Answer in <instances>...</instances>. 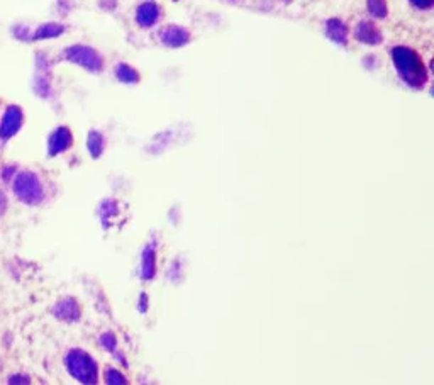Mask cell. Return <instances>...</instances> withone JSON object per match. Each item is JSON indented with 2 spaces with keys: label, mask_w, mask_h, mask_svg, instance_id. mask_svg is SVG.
<instances>
[{
  "label": "cell",
  "mask_w": 434,
  "mask_h": 385,
  "mask_svg": "<svg viewBox=\"0 0 434 385\" xmlns=\"http://www.w3.org/2000/svg\"><path fill=\"white\" fill-rule=\"evenodd\" d=\"M392 60L396 63L397 72L401 73V77L404 78L406 83L418 88L424 87V83L428 80V73L418 53L409 50V48L398 46L392 50Z\"/></svg>",
  "instance_id": "1"
},
{
  "label": "cell",
  "mask_w": 434,
  "mask_h": 385,
  "mask_svg": "<svg viewBox=\"0 0 434 385\" xmlns=\"http://www.w3.org/2000/svg\"><path fill=\"white\" fill-rule=\"evenodd\" d=\"M66 369L78 382L94 384L97 380V365L85 352L73 349L66 355Z\"/></svg>",
  "instance_id": "2"
},
{
  "label": "cell",
  "mask_w": 434,
  "mask_h": 385,
  "mask_svg": "<svg viewBox=\"0 0 434 385\" xmlns=\"http://www.w3.org/2000/svg\"><path fill=\"white\" fill-rule=\"evenodd\" d=\"M14 192L17 199H21L26 204H38L43 199V185L34 174L24 172L16 176Z\"/></svg>",
  "instance_id": "3"
},
{
  "label": "cell",
  "mask_w": 434,
  "mask_h": 385,
  "mask_svg": "<svg viewBox=\"0 0 434 385\" xmlns=\"http://www.w3.org/2000/svg\"><path fill=\"white\" fill-rule=\"evenodd\" d=\"M66 58L73 63H77L83 68L90 70V72H99L102 68V60L100 56L97 55V51L92 50L88 46H72L66 50Z\"/></svg>",
  "instance_id": "4"
},
{
  "label": "cell",
  "mask_w": 434,
  "mask_h": 385,
  "mask_svg": "<svg viewBox=\"0 0 434 385\" xmlns=\"http://www.w3.org/2000/svg\"><path fill=\"white\" fill-rule=\"evenodd\" d=\"M22 126V112L19 107H9L4 114L2 124H0V138L9 139L19 131Z\"/></svg>",
  "instance_id": "5"
},
{
  "label": "cell",
  "mask_w": 434,
  "mask_h": 385,
  "mask_svg": "<svg viewBox=\"0 0 434 385\" xmlns=\"http://www.w3.org/2000/svg\"><path fill=\"white\" fill-rule=\"evenodd\" d=\"M159 38H162V41L165 43L166 46L179 48L189 43L190 34L184 28H180V26H168V28L162 31Z\"/></svg>",
  "instance_id": "6"
},
{
  "label": "cell",
  "mask_w": 434,
  "mask_h": 385,
  "mask_svg": "<svg viewBox=\"0 0 434 385\" xmlns=\"http://www.w3.org/2000/svg\"><path fill=\"white\" fill-rule=\"evenodd\" d=\"M70 144H72V132H70V130H66V127H58L50 138V153H63L65 149L70 148Z\"/></svg>",
  "instance_id": "7"
},
{
  "label": "cell",
  "mask_w": 434,
  "mask_h": 385,
  "mask_svg": "<svg viewBox=\"0 0 434 385\" xmlns=\"http://www.w3.org/2000/svg\"><path fill=\"white\" fill-rule=\"evenodd\" d=\"M159 17V9L154 2H144L138 7V12H136V19L143 28H149L153 26L154 22L158 21Z\"/></svg>",
  "instance_id": "8"
},
{
  "label": "cell",
  "mask_w": 434,
  "mask_h": 385,
  "mask_svg": "<svg viewBox=\"0 0 434 385\" xmlns=\"http://www.w3.org/2000/svg\"><path fill=\"white\" fill-rule=\"evenodd\" d=\"M356 38L360 39L361 43L366 44H379L382 41V33H380L379 28L371 22H361L356 29Z\"/></svg>",
  "instance_id": "9"
},
{
  "label": "cell",
  "mask_w": 434,
  "mask_h": 385,
  "mask_svg": "<svg viewBox=\"0 0 434 385\" xmlns=\"http://www.w3.org/2000/svg\"><path fill=\"white\" fill-rule=\"evenodd\" d=\"M326 33H327V36H329V38L333 39V41H336V43H341V44L346 43L348 29H346V26H344L343 22H341L339 19H331V21H327V24H326Z\"/></svg>",
  "instance_id": "10"
},
{
  "label": "cell",
  "mask_w": 434,
  "mask_h": 385,
  "mask_svg": "<svg viewBox=\"0 0 434 385\" xmlns=\"http://www.w3.org/2000/svg\"><path fill=\"white\" fill-rule=\"evenodd\" d=\"M55 314L60 320L65 321H73L78 317V305L73 300H63L55 307Z\"/></svg>",
  "instance_id": "11"
},
{
  "label": "cell",
  "mask_w": 434,
  "mask_h": 385,
  "mask_svg": "<svg viewBox=\"0 0 434 385\" xmlns=\"http://www.w3.org/2000/svg\"><path fill=\"white\" fill-rule=\"evenodd\" d=\"M116 75L119 80L124 83H136L139 80V73L134 68H131L129 65H119Z\"/></svg>",
  "instance_id": "12"
},
{
  "label": "cell",
  "mask_w": 434,
  "mask_h": 385,
  "mask_svg": "<svg viewBox=\"0 0 434 385\" xmlns=\"http://www.w3.org/2000/svg\"><path fill=\"white\" fill-rule=\"evenodd\" d=\"M102 148H104V138L100 136V132H90V136H88V149H90L92 157H99Z\"/></svg>",
  "instance_id": "13"
},
{
  "label": "cell",
  "mask_w": 434,
  "mask_h": 385,
  "mask_svg": "<svg viewBox=\"0 0 434 385\" xmlns=\"http://www.w3.org/2000/svg\"><path fill=\"white\" fill-rule=\"evenodd\" d=\"M63 33V28L58 24H46L43 26V28H39V31L36 33L38 39H44V38H53V36H58V34Z\"/></svg>",
  "instance_id": "14"
},
{
  "label": "cell",
  "mask_w": 434,
  "mask_h": 385,
  "mask_svg": "<svg viewBox=\"0 0 434 385\" xmlns=\"http://www.w3.org/2000/svg\"><path fill=\"white\" fill-rule=\"evenodd\" d=\"M369 11L375 17H385L387 16V4H385V0H369Z\"/></svg>",
  "instance_id": "15"
},
{
  "label": "cell",
  "mask_w": 434,
  "mask_h": 385,
  "mask_svg": "<svg viewBox=\"0 0 434 385\" xmlns=\"http://www.w3.org/2000/svg\"><path fill=\"white\" fill-rule=\"evenodd\" d=\"M105 377H107V382L109 384H122L124 382V377L116 370H107Z\"/></svg>",
  "instance_id": "16"
},
{
  "label": "cell",
  "mask_w": 434,
  "mask_h": 385,
  "mask_svg": "<svg viewBox=\"0 0 434 385\" xmlns=\"http://www.w3.org/2000/svg\"><path fill=\"white\" fill-rule=\"evenodd\" d=\"M418 9H429L433 6V0H411Z\"/></svg>",
  "instance_id": "17"
},
{
  "label": "cell",
  "mask_w": 434,
  "mask_h": 385,
  "mask_svg": "<svg viewBox=\"0 0 434 385\" xmlns=\"http://www.w3.org/2000/svg\"><path fill=\"white\" fill-rule=\"evenodd\" d=\"M6 211V197H4V194L0 192V214Z\"/></svg>",
  "instance_id": "18"
},
{
  "label": "cell",
  "mask_w": 434,
  "mask_h": 385,
  "mask_svg": "<svg viewBox=\"0 0 434 385\" xmlns=\"http://www.w3.org/2000/svg\"><path fill=\"white\" fill-rule=\"evenodd\" d=\"M104 344H105V347H107V344H109L107 338H105V336H104ZM110 348H114V338H112V336H110Z\"/></svg>",
  "instance_id": "19"
}]
</instances>
